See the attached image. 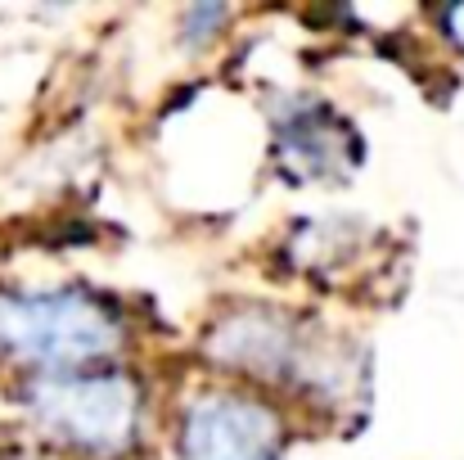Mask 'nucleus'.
<instances>
[{"label": "nucleus", "instance_id": "nucleus-1", "mask_svg": "<svg viewBox=\"0 0 464 460\" xmlns=\"http://www.w3.org/2000/svg\"><path fill=\"white\" fill-rule=\"evenodd\" d=\"M122 343L118 311L86 289L0 294V357L41 375H77Z\"/></svg>", "mask_w": 464, "mask_h": 460}, {"label": "nucleus", "instance_id": "nucleus-5", "mask_svg": "<svg viewBox=\"0 0 464 460\" xmlns=\"http://www.w3.org/2000/svg\"><path fill=\"white\" fill-rule=\"evenodd\" d=\"M447 27H451V36H456V41L464 45V5H460V9H451V14H447Z\"/></svg>", "mask_w": 464, "mask_h": 460}, {"label": "nucleus", "instance_id": "nucleus-3", "mask_svg": "<svg viewBox=\"0 0 464 460\" xmlns=\"http://www.w3.org/2000/svg\"><path fill=\"white\" fill-rule=\"evenodd\" d=\"M185 460H271L276 456V416L253 397L212 393L185 411L180 425Z\"/></svg>", "mask_w": 464, "mask_h": 460}, {"label": "nucleus", "instance_id": "nucleus-2", "mask_svg": "<svg viewBox=\"0 0 464 460\" xmlns=\"http://www.w3.org/2000/svg\"><path fill=\"white\" fill-rule=\"evenodd\" d=\"M23 402L50 438L86 456L122 452L140 420V388L127 375H36Z\"/></svg>", "mask_w": 464, "mask_h": 460}, {"label": "nucleus", "instance_id": "nucleus-4", "mask_svg": "<svg viewBox=\"0 0 464 460\" xmlns=\"http://www.w3.org/2000/svg\"><path fill=\"white\" fill-rule=\"evenodd\" d=\"M221 18H226V9H189V14H185V36L198 41V32H203V41H208V32H212Z\"/></svg>", "mask_w": 464, "mask_h": 460}]
</instances>
